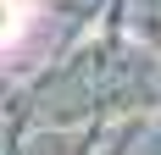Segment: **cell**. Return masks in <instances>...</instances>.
Segmentation results:
<instances>
[{"mask_svg":"<svg viewBox=\"0 0 161 155\" xmlns=\"http://www.w3.org/2000/svg\"><path fill=\"white\" fill-rule=\"evenodd\" d=\"M17 28H22V6L17 0H0V39H11Z\"/></svg>","mask_w":161,"mask_h":155,"instance_id":"1","label":"cell"}]
</instances>
